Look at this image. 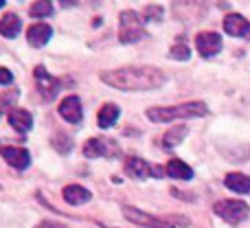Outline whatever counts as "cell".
Segmentation results:
<instances>
[{
  "label": "cell",
  "instance_id": "obj_1",
  "mask_svg": "<svg viewBox=\"0 0 250 228\" xmlns=\"http://www.w3.org/2000/svg\"><path fill=\"white\" fill-rule=\"evenodd\" d=\"M101 82L123 92H145L163 88L167 82V75L154 66H123V68L104 70Z\"/></svg>",
  "mask_w": 250,
  "mask_h": 228
},
{
  "label": "cell",
  "instance_id": "obj_2",
  "mask_svg": "<svg viewBox=\"0 0 250 228\" xmlns=\"http://www.w3.org/2000/svg\"><path fill=\"white\" fill-rule=\"evenodd\" d=\"M208 112L207 104L202 101H189V104L180 105H167V108H149L147 110V119L154 123H171L176 119H195V116H204Z\"/></svg>",
  "mask_w": 250,
  "mask_h": 228
},
{
  "label": "cell",
  "instance_id": "obj_3",
  "mask_svg": "<svg viewBox=\"0 0 250 228\" xmlns=\"http://www.w3.org/2000/svg\"><path fill=\"white\" fill-rule=\"evenodd\" d=\"M143 24H145V20H143L141 13L132 11V9L121 11V16H119V42L132 44V42L143 40L147 35Z\"/></svg>",
  "mask_w": 250,
  "mask_h": 228
},
{
  "label": "cell",
  "instance_id": "obj_4",
  "mask_svg": "<svg viewBox=\"0 0 250 228\" xmlns=\"http://www.w3.org/2000/svg\"><path fill=\"white\" fill-rule=\"evenodd\" d=\"M123 217L132 224L141 226V228H180V226H187L189 222L182 220V217H176V220H160V217H154V215H147L145 211L141 208H134V207H123Z\"/></svg>",
  "mask_w": 250,
  "mask_h": 228
},
{
  "label": "cell",
  "instance_id": "obj_5",
  "mask_svg": "<svg viewBox=\"0 0 250 228\" xmlns=\"http://www.w3.org/2000/svg\"><path fill=\"white\" fill-rule=\"evenodd\" d=\"M213 211L217 217H222L224 222L237 226L242 222H246L250 217V207L242 200H220V202L213 204Z\"/></svg>",
  "mask_w": 250,
  "mask_h": 228
},
{
  "label": "cell",
  "instance_id": "obj_6",
  "mask_svg": "<svg viewBox=\"0 0 250 228\" xmlns=\"http://www.w3.org/2000/svg\"><path fill=\"white\" fill-rule=\"evenodd\" d=\"M121 154V147L114 138L101 136V138H88L83 145V156L86 158H117Z\"/></svg>",
  "mask_w": 250,
  "mask_h": 228
},
{
  "label": "cell",
  "instance_id": "obj_7",
  "mask_svg": "<svg viewBox=\"0 0 250 228\" xmlns=\"http://www.w3.org/2000/svg\"><path fill=\"white\" fill-rule=\"evenodd\" d=\"M125 173H127L129 178H138V180H143V178H165L167 176V173H165V167L149 165L143 158H136V156L125 160Z\"/></svg>",
  "mask_w": 250,
  "mask_h": 228
},
{
  "label": "cell",
  "instance_id": "obj_8",
  "mask_svg": "<svg viewBox=\"0 0 250 228\" xmlns=\"http://www.w3.org/2000/svg\"><path fill=\"white\" fill-rule=\"evenodd\" d=\"M33 75H35V86H38L42 99H46V101L55 99L57 92H60V86H62L60 79H55L53 75H48V70L44 68V66H35Z\"/></svg>",
  "mask_w": 250,
  "mask_h": 228
},
{
  "label": "cell",
  "instance_id": "obj_9",
  "mask_svg": "<svg viewBox=\"0 0 250 228\" xmlns=\"http://www.w3.org/2000/svg\"><path fill=\"white\" fill-rule=\"evenodd\" d=\"M195 48L202 57H215L222 51V35L215 31H204L195 35Z\"/></svg>",
  "mask_w": 250,
  "mask_h": 228
},
{
  "label": "cell",
  "instance_id": "obj_10",
  "mask_svg": "<svg viewBox=\"0 0 250 228\" xmlns=\"http://www.w3.org/2000/svg\"><path fill=\"white\" fill-rule=\"evenodd\" d=\"M60 116L66 121V123H82L83 119V108H82V99H79L77 95H70L66 97L64 101L60 104Z\"/></svg>",
  "mask_w": 250,
  "mask_h": 228
},
{
  "label": "cell",
  "instance_id": "obj_11",
  "mask_svg": "<svg viewBox=\"0 0 250 228\" xmlns=\"http://www.w3.org/2000/svg\"><path fill=\"white\" fill-rule=\"evenodd\" d=\"M0 156L7 165H11L13 169H20V171L31 165V154L24 147H0Z\"/></svg>",
  "mask_w": 250,
  "mask_h": 228
},
{
  "label": "cell",
  "instance_id": "obj_12",
  "mask_svg": "<svg viewBox=\"0 0 250 228\" xmlns=\"http://www.w3.org/2000/svg\"><path fill=\"white\" fill-rule=\"evenodd\" d=\"M224 31L233 38H250V22L239 13H229L224 18Z\"/></svg>",
  "mask_w": 250,
  "mask_h": 228
},
{
  "label": "cell",
  "instance_id": "obj_13",
  "mask_svg": "<svg viewBox=\"0 0 250 228\" xmlns=\"http://www.w3.org/2000/svg\"><path fill=\"white\" fill-rule=\"evenodd\" d=\"M7 119H9V123H11V127L20 134H26L31 127H33V116H31L29 110L13 108V110H9Z\"/></svg>",
  "mask_w": 250,
  "mask_h": 228
},
{
  "label": "cell",
  "instance_id": "obj_14",
  "mask_svg": "<svg viewBox=\"0 0 250 228\" xmlns=\"http://www.w3.org/2000/svg\"><path fill=\"white\" fill-rule=\"evenodd\" d=\"M51 35H53V29L48 24H44V22L31 24L29 31H26V40H29V44L31 46H35V48L44 46V44L51 40Z\"/></svg>",
  "mask_w": 250,
  "mask_h": 228
},
{
  "label": "cell",
  "instance_id": "obj_15",
  "mask_svg": "<svg viewBox=\"0 0 250 228\" xmlns=\"http://www.w3.org/2000/svg\"><path fill=\"white\" fill-rule=\"evenodd\" d=\"M62 195H64V200L70 204V207H82V204L90 202V198H92L90 191L83 189L82 185H68V187H64Z\"/></svg>",
  "mask_w": 250,
  "mask_h": 228
},
{
  "label": "cell",
  "instance_id": "obj_16",
  "mask_svg": "<svg viewBox=\"0 0 250 228\" xmlns=\"http://www.w3.org/2000/svg\"><path fill=\"white\" fill-rule=\"evenodd\" d=\"M165 173L169 178H176V180H191L193 178V169L187 163H182L180 158H171L167 165H165Z\"/></svg>",
  "mask_w": 250,
  "mask_h": 228
},
{
  "label": "cell",
  "instance_id": "obj_17",
  "mask_svg": "<svg viewBox=\"0 0 250 228\" xmlns=\"http://www.w3.org/2000/svg\"><path fill=\"white\" fill-rule=\"evenodd\" d=\"M119 114H121V108H119V105H114V104L101 105L99 114H97V125H99V127H104V129L112 127V123L119 119Z\"/></svg>",
  "mask_w": 250,
  "mask_h": 228
},
{
  "label": "cell",
  "instance_id": "obj_18",
  "mask_svg": "<svg viewBox=\"0 0 250 228\" xmlns=\"http://www.w3.org/2000/svg\"><path fill=\"white\" fill-rule=\"evenodd\" d=\"M224 185L235 193H250V176L246 173H229L224 178Z\"/></svg>",
  "mask_w": 250,
  "mask_h": 228
},
{
  "label": "cell",
  "instance_id": "obj_19",
  "mask_svg": "<svg viewBox=\"0 0 250 228\" xmlns=\"http://www.w3.org/2000/svg\"><path fill=\"white\" fill-rule=\"evenodd\" d=\"M20 29H22V20L16 13L2 16V20H0V35H4V38H16V35L20 33Z\"/></svg>",
  "mask_w": 250,
  "mask_h": 228
},
{
  "label": "cell",
  "instance_id": "obj_20",
  "mask_svg": "<svg viewBox=\"0 0 250 228\" xmlns=\"http://www.w3.org/2000/svg\"><path fill=\"white\" fill-rule=\"evenodd\" d=\"M187 134H189V127H187V125H176V127H171L163 136V147L165 149H173L176 145H180V143L185 141Z\"/></svg>",
  "mask_w": 250,
  "mask_h": 228
},
{
  "label": "cell",
  "instance_id": "obj_21",
  "mask_svg": "<svg viewBox=\"0 0 250 228\" xmlns=\"http://www.w3.org/2000/svg\"><path fill=\"white\" fill-rule=\"evenodd\" d=\"M29 11L33 18H48L53 13V4L48 2V0H38V2L31 4Z\"/></svg>",
  "mask_w": 250,
  "mask_h": 228
},
{
  "label": "cell",
  "instance_id": "obj_22",
  "mask_svg": "<svg viewBox=\"0 0 250 228\" xmlns=\"http://www.w3.org/2000/svg\"><path fill=\"white\" fill-rule=\"evenodd\" d=\"M51 145L55 147L60 154H68V151L73 149V138L66 136V134H55V136H53V141H51Z\"/></svg>",
  "mask_w": 250,
  "mask_h": 228
},
{
  "label": "cell",
  "instance_id": "obj_23",
  "mask_svg": "<svg viewBox=\"0 0 250 228\" xmlns=\"http://www.w3.org/2000/svg\"><path fill=\"white\" fill-rule=\"evenodd\" d=\"M163 13H165V9L160 7V4H147V7L143 9V20L145 22H160L163 20Z\"/></svg>",
  "mask_w": 250,
  "mask_h": 228
},
{
  "label": "cell",
  "instance_id": "obj_24",
  "mask_svg": "<svg viewBox=\"0 0 250 228\" xmlns=\"http://www.w3.org/2000/svg\"><path fill=\"white\" fill-rule=\"evenodd\" d=\"M169 57L178 60V62H187L191 57V51L187 44H176V46H171V51H169Z\"/></svg>",
  "mask_w": 250,
  "mask_h": 228
},
{
  "label": "cell",
  "instance_id": "obj_25",
  "mask_svg": "<svg viewBox=\"0 0 250 228\" xmlns=\"http://www.w3.org/2000/svg\"><path fill=\"white\" fill-rule=\"evenodd\" d=\"M18 97H20V92L16 90V88H13V90H9V92H4L2 97H0V114L2 112H7L9 108H11L13 104H16V99Z\"/></svg>",
  "mask_w": 250,
  "mask_h": 228
},
{
  "label": "cell",
  "instance_id": "obj_26",
  "mask_svg": "<svg viewBox=\"0 0 250 228\" xmlns=\"http://www.w3.org/2000/svg\"><path fill=\"white\" fill-rule=\"evenodd\" d=\"M13 82V75L9 68H0V86H9Z\"/></svg>",
  "mask_w": 250,
  "mask_h": 228
},
{
  "label": "cell",
  "instance_id": "obj_27",
  "mask_svg": "<svg viewBox=\"0 0 250 228\" xmlns=\"http://www.w3.org/2000/svg\"><path fill=\"white\" fill-rule=\"evenodd\" d=\"M38 228H66L64 224H60V222H51V220H44V222H40Z\"/></svg>",
  "mask_w": 250,
  "mask_h": 228
},
{
  "label": "cell",
  "instance_id": "obj_28",
  "mask_svg": "<svg viewBox=\"0 0 250 228\" xmlns=\"http://www.w3.org/2000/svg\"><path fill=\"white\" fill-rule=\"evenodd\" d=\"M4 7V0H0V9H2Z\"/></svg>",
  "mask_w": 250,
  "mask_h": 228
}]
</instances>
